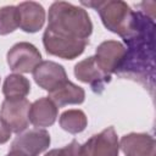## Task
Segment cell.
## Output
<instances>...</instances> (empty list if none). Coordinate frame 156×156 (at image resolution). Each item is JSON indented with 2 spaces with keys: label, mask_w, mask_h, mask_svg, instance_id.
<instances>
[{
  "label": "cell",
  "mask_w": 156,
  "mask_h": 156,
  "mask_svg": "<svg viewBox=\"0 0 156 156\" xmlns=\"http://www.w3.org/2000/svg\"><path fill=\"white\" fill-rule=\"evenodd\" d=\"M43 44L48 54L65 60H73L83 54L85 46L89 44V40L63 37L46 28L43 34Z\"/></svg>",
  "instance_id": "277c9868"
},
{
  "label": "cell",
  "mask_w": 156,
  "mask_h": 156,
  "mask_svg": "<svg viewBox=\"0 0 156 156\" xmlns=\"http://www.w3.org/2000/svg\"><path fill=\"white\" fill-rule=\"evenodd\" d=\"M50 135L45 129L34 128L15 138L11 150L22 156H38L50 145Z\"/></svg>",
  "instance_id": "52a82bcc"
},
{
  "label": "cell",
  "mask_w": 156,
  "mask_h": 156,
  "mask_svg": "<svg viewBox=\"0 0 156 156\" xmlns=\"http://www.w3.org/2000/svg\"><path fill=\"white\" fill-rule=\"evenodd\" d=\"M74 76L78 80L89 84L95 93H101L104 87L111 80V76L98 66L94 56L78 62L74 66Z\"/></svg>",
  "instance_id": "8fae6325"
},
{
  "label": "cell",
  "mask_w": 156,
  "mask_h": 156,
  "mask_svg": "<svg viewBox=\"0 0 156 156\" xmlns=\"http://www.w3.org/2000/svg\"><path fill=\"white\" fill-rule=\"evenodd\" d=\"M94 57L98 66L111 76L121 68L126 57V48L117 40H106L96 48Z\"/></svg>",
  "instance_id": "9c48e42d"
},
{
  "label": "cell",
  "mask_w": 156,
  "mask_h": 156,
  "mask_svg": "<svg viewBox=\"0 0 156 156\" xmlns=\"http://www.w3.org/2000/svg\"><path fill=\"white\" fill-rule=\"evenodd\" d=\"M20 27V15L17 6H4L0 9V35L12 33Z\"/></svg>",
  "instance_id": "ac0fdd59"
},
{
  "label": "cell",
  "mask_w": 156,
  "mask_h": 156,
  "mask_svg": "<svg viewBox=\"0 0 156 156\" xmlns=\"http://www.w3.org/2000/svg\"><path fill=\"white\" fill-rule=\"evenodd\" d=\"M88 119L82 110H67L60 116V126L68 133L77 134L85 129Z\"/></svg>",
  "instance_id": "e0dca14e"
},
{
  "label": "cell",
  "mask_w": 156,
  "mask_h": 156,
  "mask_svg": "<svg viewBox=\"0 0 156 156\" xmlns=\"http://www.w3.org/2000/svg\"><path fill=\"white\" fill-rule=\"evenodd\" d=\"M11 129L7 127V124L0 118V144H5L6 141H9L10 136H11Z\"/></svg>",
  "instance_id": "ffe728a7"
},
{
  "label": "cell",
  "mask_w": 156,
  "mask_h": 156,
  "mask_svg": "<svg viewBox=\"0 0 156 156\" xmlns=\"http://www.w3.org/2000/svg\"><path fill=\"white\" fill-rule=\"evenodd\" d=\"M48 29L63 37L89 40L93 23L83 7L66 1H56L49 9Z\"/></svg>",
  "instance_id": "7a4b0ae2"
},
{
  "label": "cell",
  "mask_w": 156,
  "mask_h": 156,
  "mask_svg": "<svg viewBox=\"0 0 156 156\" xmlns=\"http://www.w3.org/2000/svg\"><path fill=\"white\" fill-rule=\"evenodd\" d=\"M6 156H22V155H20L18 152H15V151H10Z\"/></svg>",
  "instance_id": "7402d4cb"
},
{
  "label": "cell",
  "mask_w": 156,
  "mask_h": 156,
  "mask_svg": "<svg viewBox=\"0 0 156 156\" xmlns=\"http://www.w3.org/2000/svg\"><path fill=\"white\" fill-rule=\"evenodd\" d=\"M20 15V28L27 33H35L43 28L45 22V10L35 1H23L17 5Z\"/></svg>",
  "instance_id": "4fadbf2b"
},
{
  "label": "cell",
  "mask_w": 156,
  "mask_h": 156,
  "mask_svg": "<svg viewBox=\"0 0 156 156\" xmlns=\"http://www.w3.org/2000/svg\"><path fill=\"white\" fill-rule=\"evenodd\" d=\"M33 78L40 88L48 90L49 93L57 89L68 80L63 66L54 61H41L34 68Z\"/></svg>",
  "instance_id": "30bf717a"
},
{
  "label": "cell",
  "mask_w": 156,
  "mask_h": 156,
  "mask_svg": "<svg viewBox=\"0 0 156 156\" xmlns=\"http://www.w3.org/2000/svg\"><path fill=\"white\" fill-rule=\"evenodd\" d=\"M82 5L94 7L99 12L104 26L108 30L121 35L124 40L130 38L136 30L138 12H134L124 1H82Z\"/></svg>",
  "instance_id": "3957f363"
},
{
  "label": "cell",
  "mask_w": 156,
  "mask_h": 156,
  "mask_svg": "<svg viewBox=\"0 0 156 156\" xmlns=\"http://www.w3.org/2000/svg\"><path fill=\"white\" fill-rule=\"evenodd\" d=\"M44 156H62V151H61V149H54V150H50L49 152H46Z\"/></svg>",
  "instance_id": "44dd1931"
},
{
  "label": "cell",
  "mask_w": 156,
  "mask_h": 156,
  "mask_svg": "<svg viewBox=\"0 0 156 156\" xmlns=\"http://www.w3.org/2000/svg\"><path fill=\"white\" fill-rule=\"evenodd\" d=\"M119 147L126 156H156L155 139L146 133H129L122 136Z\"/></svg>",
  "instance_id": "7c38bea8"
},
{
  "label": "cell",
  "mask_w": 156,
  "mask_h": 156,
  "mask_svg": "<svg viewBox=\"0 0 156 156\" xmlns=\"http://www.w3.org/2000/svg\"><path fill=\"white\" fill-rule=\"evenodd\" d=\"M57 117V106L49 99L41 98L34 101L29 108V122L35 127H50Z\"/></svg>",
  "instance_id": "5bb4252c"
},
{
  "label": "cell",
  "mask_w": 156,
  "mask_h": 156,
  "mask_svg": "<svg viewBox=\"0 0 156 156\" xmlns=\"http://www.w3.org/2000/svg\"><path fill=\"white\" fill-rule=\"evenodd\" d=\"M56 106H66L72 104H82L85 99V91L83 88L67 80L57 89L49 93L48 96Z\"/></svg>",
  "instance_id": "9a60e30c"
},
{
  "label": "cell",
  "mask_w": 156,
  "mask_h": 156,
  "mask_svg": "<svg viewBox=\"0 0 156 156\" xmlns=\"http://www.w3.org/2000/svg\"><path fill=\"white\" fill-rule=\"evenodd\" d=\"M154 17L138 11V28L135 33L126 39L128 49L126 57L117 71L119 76L130 77L146 84V79H154Z\"/></svg>",
  "instance_id": "6da1fadb"
},
{
  "label": "cell",
  "mask_w": 156,
  "mask_h": 156,
  "mask_svg": "<svg viewBox=\"0 0 156 156\" xmlns=\"http://www.w3.org/2000/svg\"><path fill=\"white\" fill-rule=\"evenodd\" d=\"M40 62L41 55L39 50L27 41L15 44L7 52V65L11 71L18 74L33 72Z\"/></svg>",
  "instance_id": "5b68a950"
},
{
  "label": "cell",
  "mask_w": 156,
  "mask_h": 156,
  "mask_svg": "<svg viewBox=\"0 0 156 156\" xmlns=\"http://www.w3.org/2000/svg\"><path fill=\"white\" fill-rule=\"evenodd\" d=\"M30 91V83L29 80L18 74L13 73L5 78L2 85V94L6 99H23Z\"/></svg>",
  "instance_id": "2e32d148"
},
{
  "label": "cell",
  "mask_w": 156,
  "mask_h": 156,
  "mask_svg": "<svg viewBox=\"0 0 156 156\" xmlns=\"http://www.w3.org/2000/svg\"><path fill=\"white\" fill-rule=\"evenodd\" d=\"M29 101L23 99H5L0 108V118L7 124L11 132L21 133L29 124Z\"/></svg>",
  "instance_id": "8992f818"
},
{
  "label": "cell",
  "mask_w": 156,
  "mask_h": 156,
  "mask_svg": "<svg viewBox=\"0 0 156 156\" xmlns=\"http://www.w3.org/2000/svg\"><path fill=\"white\" fill-rule=\"evenodd\" d=\"M62 156H83L82 154V145L77 140H72L71 144L66 145L63 149H61Z\"/></svg>",
  "instance_id": "d6986e66"
},
{
  "label": "cell",
  "mask_w": 156,
  "mask_h": 156,
  "mask_svg": "<svg viewBox=\"0 0 156 156\" xmlns=\"http://www.w3.org/2000/svg\"><path fill=\"white\" fill-rule=\"evenodd\" d=\"M119 144L113 127H108L93 135L82 145L83 156H118Z\"/></svg>",
  "instance_id": "ba28073f"
}]
</instances>
